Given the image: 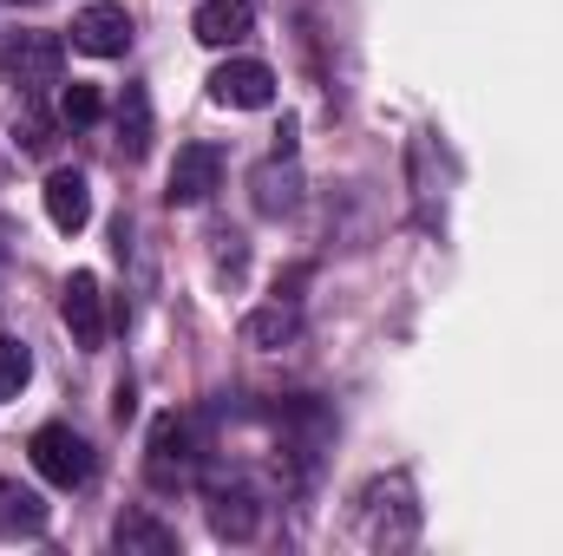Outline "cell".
I'll return each mask as SVG.
<instances>
[{
    "instance_id": "cell-14",
    "label": "cell",
    "mask_w": 563,
    "mask_h": 556,
    "mask_svg": "<svg viewBox=\"0 0 563 556\" xmlns=\"http://www.w3.org/2000/svg\"><path fill=\"white\" fill-rule=\"evenodd\" d=\"M256 524H263V511H256V498H250L243 485L210 498V531H217L223 544H250V537H256Z\"/></svg>"
},
{
    "instance_id": "cell-12",
    "label": "cell",
    "mask_w": 563,
    "mask_h": 556,
    "mask_svg": "<svg viewBox=\"0 0 563 556\" xmlns=\"http://www.w3.org/2000/svg\"><path fill=\"white\" fill-rule=\"evenodd\" d=\"M250 190H256V210L263 216H288L295 203H301V170H295V157H269L256 177H250Z\"/></svg>"
},
{
    "instance_id": "cell-10",
    "label": "cell",
    "mask_w": 563,
    "mask_h": 556,
    "mask_svg": "<svg viewBox=\"0 0 563 556\" xmlns=\"http://www.w3.org/2000/svg\"><path fill=\"white\" fill-rule=\"evenodd\" d=\"M250 26H256V7L250 0H203L197 20H190V33L203 46H236V40H250Z\"/></svg>"
},
{
    "instance_id": "cell-18",
    "label": "cell",
    "mask_w": 563,
    "mask_h": 556,
    "mask_svg": "<svg viewBox=\"0 0 563 556\" xmlns=\"http://www.w3.org/2000/svg\"><path fill=\"white\" fill-rule=\"evenodd\" d=\"M99 112H106L99 86H79V79H73V86L59 92V125H73V132H79V125H99Z\"/></svg>"
},
{
    "instance_id": "cell-16",
    "label": "cell",
    "mask_w": 563,
    "mask_h": 556,
    "mask_svg": "<svg viewBox=\"0 0 563 556\" xmlns=\"http://www.w3.org/2000/svg\"><path fill=\"white\" fill-rule=\"evenodd\" d=\"M119 151L132 164L151 151V92L144 86H125V99H119Z\"/></svg>"
},
{
    "instance_id": "cell-13",
    "label": "cell",
    "mask_w": 563,
    "mask_h": 556,
    "mask_svg": "<svg viewBox=\"0 0 563 556\" xmlns=\"http://www.w3.org/2000/svg\"><path fill=\"white\" fill-rule=\"evenodd\" d=\"M112 551H125V556H177V531L157 524L151 511H125V518L112 524Z\"/></svg>"
},
{
    "instance_id": "cell-3",
    "label": "cell",
    "mask_w": 563,
    "mask_h": 556,
    "mask_svg": "<svg viewBox=\"0 0 563 556\" xmlns=\"http://www.w3.org/2000/svg\"><path fill=\"white\" fill-rule=\"evenodd\" d=\"M26 452H33V471H40L46 485H59V491H79V485H92V471H99L86 432H73V425H59V419L40 425Z\"/></svg>"
},
{
    "instance_id": "cell-15",
    "label": "cell",
    "mask_w": 563,
    "mask_h": 556,
    "mask_svg": "<svg viewBox=\"0 0 563 556\" xmlns=\"http://www.w3.org/2000/svg\"><path fill=\"white\" fill-rule=\"evenodd\" d=\"M301 334V314H295V301H269V308H250L243 314V347H288Z\"/></svg>"
},
{
    "instance_id": "cell-20",
    "label": "cell",
    "mask_w": 563,
    "mask_h": 556,
    "mask_svg": "<svg viewBox=\"0 0 563 556\" xmlns=\"http://www.w3.org/2000/svg\"><path fill=\"white\" fill-rule=\"evenodd\" d=\"M7 256H13V223H0V269H7Z\"/></svg>"
},
{
    "instance_id": "cell-2",
    "label": "cell",
    "mask_w": 563,
    "mask_h": 556,
    "mask_svg": "<svg viewBox=\"0 0 563 556\" xmlns=\"http://www.w3.org/2000/svg\"><path fill=\"white\" fill-rule=\"evenodd\" d=\"M190 471H197V425L184 413H157L151 419V445H144L151 491H177V485H190Z\"/></svg>"
},
{
    "instance_id": "cell-7",
    "label": "cell",
    "mask_w": 563,
    "mask_h": 556,
    "mask_svg": "<svg viewBox=\"0 0 563 556\" xmlns=\"http://www.w3.org/2000/svg\"><path fill=\"white\" fill-rule=\"evenodd\" d=\"M210 99L230 105V112H263V105L276 99V73H269L263 59H223V66L210 73Z\"/></svg>"
},
{
    "instance_id": "cell-1",
    "label": "cell",
    "mask_w": 563,
    "mask_h": 556,
    "mask_svg": "<svg viewBox=\"0 0 563 556\" xmlns=\"http://www.w3.org/2000/svg\"><path fill=\"white\" fill-rule=\"evenodd\" d=\"M361 544L367 551H407L413 531H420V504H413V478L394 471V478H374L361 491V518H354Z\"/></svg>"
},
{
    "instance_id": "cell-6",
    "label": "cell",
    "mask_w": 563,
    "mask_h": 556,
    "mask_svg": "<svg viewBox=\"0 0 563 556\" xmlns=\"http://www.w3.org/2000/svg\"><path fill=\"white\" fill-rule=\"evenodd\" d=\"M73 46L92 53V59H119V53L132 46V13H125L119 0H92V7H79V13H73Z\"/></svg>"
},
{
    "instance_id": "cell-8",
    "label": "cell",
    "mask_w": 563,
    "mask_h": 556,
    "mask_svg": "<svg viewBox=\"0 0 563 556\" xmlns=\"http://www.w3.org/2000/svg\"><path fill=\"white\" fill-rule=\"evenodd\" d=\"M59 314H66V327H73V341H79L86 354L106 347V294H99V276H92V269H79V276L66 281Z\"/></svg>"
},
{
    "instance_id": "cell-11",
    "label": "cell",
    "mask_w": 563,
    "mask_h": 556,
    "mask_svg": "<svg viewBox=\"0 0 563 556\" xmlns=\"http://www.w3.org/2000/svg\"><path fill=\"white\" fill-rule=\"evenodd\" d=\"M46 498L33 491V485H20V478H0V537L13 544V537H40L46 531Z\"/></svg>"
},
{
    "instance_id": "cell-19",
    "label": "cell",
    "mask_w": 563,
    "mask_h": 556,
    "mask_svg": "<svg viewBox=\"0 0 563 556\" xmlns=\"http://www.w3.org/2000/svg\"><path fill=\"white\" fill-rule=\"evenodd\" d=\"M13 138L26 144V151H53V119L40 112V99H20V112H13Z\"/></svg>"
},
{
    "instance_id": "cell-4",
    "label": "cell",
    "mask_w": 563,
    "mask_h": 556,
    "mask_svg": "<svg viewBox=\"0 0 563 556\" xmlns=\"http://www.w3.org/2000/svg\"><path fill=\"white\" fill-rule=\"evenodd\" d=\"M0 73L20 86V99H40V92L59 86V73H66V46H59L53 33H13V40L0 46Z\"/></svg>"
},
{
    "instance_id": "cell-9",
    "label": "cell",
    "mask_w": 563,
    "mask_h": 556,
    "mask_svg": "<svg viewBox=\"0 0 563 556\" xmlns=\"http://www.w3.org/2000/svg\"><path fill=\"white\" fill-rule=\"evenodd\" d=\"M40 197H46V216H53V230L79 236V230L92 223V184H86V170H53Z\"/></svg>"
},
{
    "instance_id": "cell-17",
    "label": "cell",
    "mask_w": 563,
    "mask_h": 556,
    "mask_svg": "<svg viewBox=\"0 0 563 556\" xmlns=\"http://www.w3.org/2000/svg\"><path fill=\"white\" fill-rule=\"evenodd\" d=\"M26 380H33V354H26V341L0 334V400H20Z\"/></svg>"
},
{
    "instance_id": "cell-5",
    "label": "cell",
    "mask_w": 563,
    "mask_h": 556,
    "mask_svg": "<svg viewBox=\"0 0 563 556\" xmlns=\"http://www.w3.org/2000/svg\"><path fill=\"white\" fill-rule=\"evenodd\" d=\"M217 184H223V151L197 138V144L177 151V164H170V177H164V197H170L177 210H197V203L217 197Z\"/></svg>"
}]
</instances>
